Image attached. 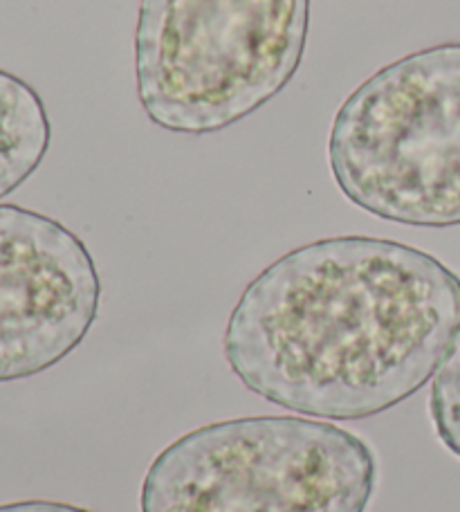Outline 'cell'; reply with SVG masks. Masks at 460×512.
I'll list each match as a JSON object with an SVG mask.
<instances>
[{
	"instance_id": "2",
	"label": "cell",
	"mask_w": 460,
	"mask_h": 512,
	"mask_svg": "<svg viewBox=\"0 0 460 512\" xmlns=\"http://www.w3.org/2000/svg\"><path fill=\"white\" fill-rule=\"evenodd\" d=\"M310 0H142L137 97L164 131L209 135L259 111L306 54Z\"/></svg>"
},
{
	"instance_id": "8",
	"label": "cell",
	"mask_w": 460,
	"mask_h": 512,
	"mask_svg": "<svg viewBox=\"0 0 460 512\" xmlns=\"http://www.w3.org/2000/svg\"><path fill=\"white\" fill-rule=\"evenodd\" d=\"M0 512H92L79 506L59 504V501H16V504H3Z\"/></svg>"
},
{
	"instance_id": "7",
	"label": "cell",
	"mask_w": 460,
	"mask_h": 512,
	"mask_svg": "<svg viewBox=\"0 0 460 512\" xmlns=\"http://www.w3.org/2000/svg\"><path fill=\"white\" fill-rule=\"evenodd\" d=\"M429 414L440 443L460 459V331L431 384Z\"/></svg>"
},
{
	"instance_id": "4",
	"label": "cell",
	"mask_w": 460,
	"mask_h": 512,
	"mask_svg": "<svg viewBox=\"0 0 460 512\" xmlns=\"http://www.w3.org/2000/svg\"><path fill=\"white\" fill-rule=\"evenodd\" d=\"M377 459L348 429L297 416L220 420L180 436L142 481V512H366Z\"/></svg>"
},
{
	"instance_id": "1",
	"label": "cell",
	"mask_w": 460,
	"mask_h": 512,
	"mask_svg": "<svg viewBox=\"0 0 460 512\" xmlns=\"http://www.w3.org/2000/svg\"><path fill=\"white\" fill-rule=\"evenodd\" d=\"M460 331V277L375 236L312 241L268 265L229 315L223 353L294 414L362 420L418 393Z\"/></svg>"
},
{
	"instance_id": "5",
	"label": "cell",
	"mask_w": 460,
	"mask_h": 512,
	"mask_svg": "<svg viewBox=\"0 0 460 512\" xmlns=\"http://www.w3.org/2000/svg\"><path fill=\"white\" fill-rule=\"evenodd\" d=\"M99 304L86 243L50 216L0 205V384L66 360L95 326Z\"/></svg>"
},
{
	"instance_id": "3",
	"label": "cell",
	"mask_w": 460,
	"mask_h": 512,
	"mask_svg": "<svg viewBox=\"0 0 460 512\" xmlns=\"http://www.w3.org/2000/svg\"><path fill=\"white\" fill-rule=\"evenodd\" d=\"M328 164L366 214L460 225V43L413 52L357 86L330 128Z\"/></svg>"
},
{
	"instance_id": "6",
	"label": "cell",
	"mask_w": 460,
	"mask_h": 512,
	"mask_svg": "<svg viewBox=\"0 0 460 512\" xmlns=\"http://www.w3.org/2000/svg\"><path fill=\"white\" fill-rule=\"evenodd\" d=\"M52 144V124L41 95L0 68V200L41 167Z\"/></svg>"
}]
</instances>
